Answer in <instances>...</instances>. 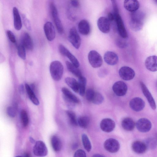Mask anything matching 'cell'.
Listing matches in <instances>:
<instances>
[{"label":"cell","mask_w":157,"mask_h":157,"mask_svg":"<svg viewBox=\"0 0 157 157\" xmlns=\"http://www.w3.org/2000/svg\"><path fill=\"white\" fill-rule=\"evenodd\" d=\"M51 76L55 81H58L62 78L63 72V67L59 61L56 60L52 62L50 66Z\"/></svg>","instance_id":"1"},{"label":"cell","mask_w":157,"mask_h":157,"mask_svg":"<svg viewBox=\"0 0 157 157\" xmlns=\"http://www.w3.org/2000/svg\"><path fill=\"white\" fill-rule=\"evenodd\" d=\"M51 12L55 25L59 33L62 34L64 31L63 25L59 16L57 9L53 2L50 5Z\"/></svg>","instance_id":"2"},{"label":"cell","mask_w":157,"mask_h":157,"mask_svg":"<svg viewBox=\"0 0 157 157\" xmlns=\"http://www.w3.org/2000/svg\"><path fill=\"white\" fill-rule=\"evenodd\" d=\"M88 59L90 64L94 68L101 67L103 63L101 56L95 50H91L89 52L88 55Z\"/></svg>","instance_id":"3"},{"label":"cell","mask_w":157,"mask_h":157,"mask_svg":"<svg viewBox=\"0 0 157 157\" xmlns=\"http://www.w3.org/2000/svg\"><path fill=\"white\" fill-rule=\"evenodd\" d=\"M68 39L75 48L78 49L79 48L81 44V39L75 27H73L70 29Z\"/></svg>","instance_id":"4"},{"label":"cell","mask_w":157,"mask_h":157,"mask_svg":"<svg viewBox=\"0 0 157 157\" xmlns=\"http://www.w3.org/2000/svg\"><path fill=\"white\" fill-rule=\"evenodd\" d=\"M33 153L37 156L44 157L47 155L48 150L44 143L41 140L36 142L33 147Z\"/></svg>","instance_id":"5"},{"label":"cell","mask_w":157,"mask_h":157,"mask_svg":"<svg viewBox=\"0 0 157 157\" xmlns=\"http://www.w3.org/2000/svg\"><path fill=\"white\" fill-rule=\"evenodd\" d=\"M104 146L105 149L108 152L114 153L118 151L120 149V145L117 140L110 138L105 141Z\"/></svg>","instance_id":"6"},{"label":"cell","mask_w":157,"mask_h":157,"mask_svg":"<svg viewBox=\"0 0 157 157\" xmlns=\"http://www.w3.org/2000/svg\"><path fill=\"white\" fill-rule=\"evenodd\" d=\"M119 74L121 78L125 81H129L132 79L135 75L133 69L127 66L121 67L119 71Z\"/></svg>","instance_id":"7"},{"label":"cell","mask_w":157,"mask_h":157,"mask_svg":"<svg viewBox=\"0 0 157 157\" xmlns=\"http://www.w3.org/2000/svg\"><path fill=\"white\" fill-rule=\"evenodd\" d=\"M114 16L118 34L121 37L126 39L128 36V33L121 16L119 14L114 15Z\"/></svg>","instance_id":"8"},{"label":"cell","mask_w":157,"mask_h":157,"mask_svg":"<svg viewBox=\"0 0 157 157\" xmlns=\"http://www.w3.org/2000/svg\"><path fill=\"white\" fill-rule=\"evenodd\" d=\"M136 125L138 130L142 132H149L152 127L151 121L146 118H141L138 120Z\"/></svg>","instance_id":"9"},{"label":"cell","mask_w":157,"mask_h":157,"mask_svg":"<svg viewBox=\"0 0 157 157\" xmlns=\"http://www.w3.org/2000/svg\"><path fill=\"white\" fill-rule=\"evenodd\" d=\"M58 49L61 54L68 58L73 64L77 67H79L80 64L78 60L63 45L59 44Z\"/></svg>","instance_id":"10"},{"label":"cell","mask_w":157,"mask_h":157,"mask_svg":"<svg viewBox=\"0 0 157 157\" xmlns=\"http://www.w3.org/2000/svg\"><path fill=\"white\" fill-rule=\"evenodd\" d=\"M112 89L115 94L118 96L125 95L127 92L128 87L126 84L122 81H118L113 85Z\"/></svg>","instance_id":"11"},{"label":"cell","mask_w":157,"mask_h":157,"mask_svg":"<svg viewBox=\"0 0 157 157\" xmlns=\"http://www.w3.org/2000/svg\"><path fill=\"white\" fill-rule=\"evenodd\" d=\"M110 21L107 18L101 17L98 20L97 24L99 30L104 33H109L110 29Z\"/></svg>","instance_id":"12"},{"label":"cell","mask_w":157,"mask_h":157,"mask_svg":"<svg viewBox=\"0 0 157 157\" xmlns=\"http://www.w3.org/2000/svg\"><path fill=\"white\" fill-rule=\"evenodd\" d=\"M44 30L46 36L49 41H52L55 39L56 33L55 27L51 22L48 21L44 25Z\"/></svg>","instance_id":"13"},{"label":"cell","mask_w":157,"mask_h":157,"mask_svg":"<svg viewBox=\"0 0 157 157\" xmlns=\"http://www.w3.org/2000/svg\"><path fill=\"white\" fill-rule=\"evenodd\" d=\"M61 91L64 98L68 103L72 104H78L79 103V99L67 88L62 87Z\"/></svg>","instance_id":"14"},{"label":"cell","mask_w":157,"mask_h":157,"mask_svg":"<svg viewBox=\"0 0 157 157\" xmlns=\"http://www.w3.org/2000/svg\"><path fill=\"white\" fill-rule=\"evenodd\" d=\"M129 104L131 108L136 112L141 111L145 105V103L144 100L141 98L137 97L132 99Z\"/></svg>","instance_id":"15"},{"label":"cell","mask_w":157,"mask_h":157,"mask_svg":"<svg viewBox=\"0 0 157 157\" xmlns=\"http://www.w3.org/2000/svg\"><path fill=\"white\" fill-rule=\"evenodd\" d=\"M115 127V122L112 119L109 118L103 119L101 121L100 127L103 131L109 132L113 131Z\"/></svg>","instance_id":"16"},{"label":"cell","mask_w":157,"mask_h":157,"mask_svg":"<svg viewBox=\"0 0 157 157\" xmlns=\"http://www.w3.org/2000/svg\"><path fill=\"white\" fill-rule=\"evenodd\" d=\"M140 85L142 92L147 100L151 108L153 110H155L156 108V104L152 94L144 83L141 82Z\"/></svg>","instance_id":"17"},{"label":"cell","mask_w":157,"mask_h":157,"mask_svg":"<svg viewBox=\"0 0 157 157\" xmlns=\"http://www.w3.org/2000/svg\"><path fill=\"white\" fill-rule=\"evenodd\" d=\"M145 64L148 70L152 72L157 71V56H151L147 57Z\"/></svg>","instance_id":"18"},{"label":"cell","mask_w":157,"mask_h":157,"mask_svg":"<svg viewBox=\"0 0 157 157\" xmlns=\"http://www.w3.org/2000/svg\"><path fill=\"white\" fill-rule=\"evenodd\" d=\"M104 59L108 65H114L118 62V57L115 53L112 51H107L104 54Z\"/></svg>","instance_id":"19"},{"label":"cell","mask_w":157,"mask_h":157,"mask_svg":"<svg viewBox=\"0 0 157 157\" xmlns=\"http://www.w3.org/2000/svg\"><path fill=\"white\" fill-rule=\"evenodd\" d=\"M21 43L28 50H32L33 48L32 40L30 35L27 33H24L22 34L21 37Z\"/></svg>","instance_id":"20"},{"label":"cell","mask_w":157,"mask_h":157,"mask_svg":"<svg viewBox=\"0 0 157 157\" xmlns=\"http://www.w3.org/2000/svg\"><path fill=\"white\" fill-rule=\"evenodd\" d=\"M78 29L81 34L86 36L90 33V27L89 22L86 20H81L78 24Z\"/></svg>","instance_id":"21"},{"label":"cell","mask_w":157,"mask_h":157,"mask_svg":"<svg viewBox=\"0 0 157 157\" xmlns=\"http://www.w3.org/2000/svg\"><path fill=\"white\" fill-rule=\"evenodd\" d=\"M132 148L134 152L139 154L145 153L147 148L145 143L137 140L132 143Z\"/></svg>","instance_id":"22"},{"label":"cell","mask_w":157,"mask_h":157,"mask_svg":"<svg viewBox=\"0 0 157 157\" xmlns=\"http://www.w3.org/2000/svg\"><path fill=\"white\" fill-rule=\"evenodd\" d=\"M124 6L126 10L132 12L138 10L140 4L137 0H124Z\"/></svg>","instance_id":"23"},{"label":"cell","mask_w":157,"mask_h":157,"mask_svg":"<svg viewBox=\"0 0 157 157\" xmlns=\"http://www.w3.org/2000/svg\"><path fill=\"white\" fill-rule=\"evenodd\" d=\"M13 13L14 28L17 30H20L22 27L21 19L18 9L15 7L13 8Z\"/></svg>","instance_id":"24"},{"label":"cell","mask_w":157,"mask_h":157,"mask_svg":"<svg viewBox=\"0 0 157 157\" xmlns=\"http://www.w3.org/2000/svg\"><path fill=\"white\" fill-rule=\"evenodd\" d=\"M135 123L132 119L130 117H126L123 119L121 122L122 128L127 131L133 130L135 126Z\"/></svg>","instance_id":"25"},{"label":"cell","mask_w":157,"mask_h":157,"mask_svg":"<svg viewBox=\"0 0 157 157\" xmlns=\"http://www.w3.org/2000/svg\"><path fill=\"white\" fill-rule=\"evenodd\" d=\"M51 142L52 147L55 151H59L61 149L62 144L60 138L56 135L52 136Z\"/></svg>","instance_id":"26"},{"label":"cell","mask_w":157,"mask_h":157,"mask_svg":"<svg viewBox=\"0 0 157 157\" xmlns=\"http://www.w3.org/2000/svg\"><path fill=\"white\" fill-rule=\"evenodd\" d=\"M25 86L28 96L31 101L36 105H39V101L35 94L34 90L31 88L30 85L28 84H25Z\"/></svg>","instance_id":"27"},{"label":"cell","mask_w":157,"mask_h":157,"mask_svg":"<svg viewBox=\"0 0 157 157\" xmlns=\"http://www.w3.org/2000/svg\"><path fill=\"white\" fill-rule=\"evenodd\" d=\"M66 64L68 70L75 76L78 78L82 76L80 70L71 62L66 61Z\"/></svg>","instance_id":"28"},{"label":"cell","mask_w":157,"mask_h":157,"mask_svg":"<svg viewBox=\"0 0 157 157\" xmlns=\"http://www.w3.org/2000/svg\"><path fill=\"white\" fill-rule=\"evenodd\" d=\"M65 83L74 91L78 92L79 86L78 82L74 78L70 77L66 78L65 79Z\"/></svg>","instance_id":"29"},{"label":"cell","mask_w":157,"mask_h":157,"mask_svg":"<svg viewBox=\"0 0 157 157\" xmlns=\"http://www.w3.org/2000/svg\"><path fill=\"white\" fill-rule=\"evenodd\" d=\"M145 17V14L141 11L136 10L131 12L130 19L144 22Z\"/></svg>","instance_id":"30"},{"label":"cell","mask_w":157,"mask_h":157,"mask_svg":"<svg viewBox=\"0 0 157 157\" xmlns=\"http://www.w3.org/2000/svg\"><path fill=\"white\" fill-rule=\"evenodd\" d=\"M79 86L78 92L81 96H83L85 92L86 87V79L82 75L78 78Z\"/></svg>","instance_id":"31"},{"label":"cell","mask_w":157,"mask_h":157,"mask_svg":"<svg viewBox=\"0 0 157 157\" xmlns=\"http://www.w3.org/2000/svg\"><path fill=\"white\" fill-rule=\"evenodd\" d=\"M144 22L130 19L129 25L131 29L134 31L140 30L143 28Z\"/></svg>","instance_id":"32"},{"label":"cell","mask_w":157,"mask_h":157,"mask_svg":"<svg viewBox=\"0 0 157 157\" xmlns=\"http://www.w3.org/2000/svg\"><path fill=\"white\" fill-rule=\"evenodd\" d=\"M78 124L81 127L86 128L88 126L90 123L89 118L86 116H81L77 120Z\"/></svg>","instance_id":"33"},{"label":"cell","mask_w":157,"mask_h":157,"mask_svg":"<svg viewBox=\"0 0 157 157\" xmlns=\"http://www.w3.org/2000/svg\"><path fill=\"white\" fill-rule=\"evenodd\" d=\"M82 139L83 146L88 152H90L92 148L90 141L86 134H83L82 136Z\"/></svg>","instance_id":"34"},{"label":"cell","mask_w":157,"mask_h":157,"mask_svg":"<svg viewBox=\"0 0 157 157\" xmlns=\"http://www.w3.org/2000/svg\"><path fill=\"white\" fill-rule=\"evenodd\" d=\"M66 113L68 117L71 124L73 126H77L78 124L77 120L75 113L71 110H67Z\"/></svg>","instance_id":"35"},{"label":"cell","mask_w":157,"mask_h":157,"mask_svg":"<svg viewBox=\"0 0 157 157\" xmlns=\"http://www.w3.org/2000/svg\"><path fill=\"white\" fill-rule=\"evenodd\" d=\"M147 148L151 149H155L157 145V141L154 139L152 138H147L145 142Z\"/></svg>","instance_id":"36"},{"label":"cell","mask_w":157,"mask_h":157,"mask_svg":"<svg viewBox=\"0 0 157 157\" xmlns=\"http://www.w3.org/2000/svg\"><path fill=\"white\" fill-rule=\"evenodd\" d=\"M21 118L24 126L26 127L27 126L29 123V119L28 113L24 109L22 110L21 111Z\"/></svg>","instance_id":"37"},{"label":"cell","mask_w":157,"mask_h":157,"mask_svg":"<svg viewBox=\"0 0 157 157\" xmlns=\"http://www.w3.org/2000/svg\"><path fill=\"white\" fill-rule=\"evenodd\" d=\"M25 48L21 43L17 46V54L21 59L25 60L26 58Z\"/></svg>","instance_id":"38"},{"label":"cell","mask_w":157,"mask_h":157,"mask_svg":"<svg viewBox=\"0 0 157 157\" xmlns=\"http://www.w3.org/2000/svg\"><path fill=\"white\" fill-rule=\"evenodd\" d=\"M103 100V96L99 92H95L91 102L95 104L99 105L101 104Z\"/></svg>","instance_id":"39"},{"label":"cell","mask_w":157,"mask_h":157,"mask_svg":"<svg viewBox=\"0 0 157 157\" xmlns=\"http://www.w3.org/2000/svg\"><path fill=\"white\" fill-rule=\"evenodd\" d=\"M95 91L92 88L88 89L86 93V98L89 102H92Z\"/></svg>","instance_id":"40"},{"label":"cell","mask_w":157,"mask_h":157,"mask_svg":"<svg viewBox=\"0 0 157 157\" xmlns=\"http://www.w3.org/2000/svg\"><path fill=\"white\" fill-rule=\"evenodd\" d=\"M22 18L23 23L26 28L29 30H30L31 29V25L29 20L24 14H22Z\"/></svg>","instance_id":"41"},{"label":"cell","mask_w":157,"mask_h":157,"mask_svg":"<svg viewBox=\"0 0 157 157\" xmlns=\"http://www.w3.org/2000/svg\"><path fill=\"white\" fill-rule=\"evenodd\" d=\"M112 5L113 14L114 15L119 14V11L117 4L116 0H111Z\"/></svg>","instance_id":"42"},{"label":"cell","mask_w":157,"mask_h":157,"mask_svg":"<svg viewBox=\"0 0 157 157\" xmlns=\"http://www.w3.org/2000/svg\"><path fill=\"white\" fill-rule=\"evenodd\" d=\"M7 113L8 116L11 117H14L16 115L15 109L12 106H9L7 108Z\"/></svg>","instance_id":"43"},{"label":"cell","mask_w":157,"mask_h":157,"mask_svg":"<svg viewBox=\"0 0 157 157\" xmlns=\"http://www.w3.org/2000/svg\"><path fill=\"white\" fill-rule=\"evenodd\" d=\"M124 39L121 38V39H119L117 40L116 44L119 47L123 48L125 47L127 45V43L124 40Z\"/></svg>","instance_id":"44"},{"label":"cell","mask_w":157,"mask_h":157,"mask_svg":"<svg viewBox=\"0 0 157 157\" xmlns=\"http://www.w3.org/2000/svg\"><path fill=\"white\" fill-rule=\"evenodd\" d=\"M86 154L85 151L82 149H79L75 153L74 157H86Z\"/></svg>","instance_id":"45"},{"label":"cell","mask_w":157,"mask_h":157,"mask_svg":"<svg viewBox=\"0 0 157 157\" xmlns=\"http://www.w3.org/2000/svg\"><path fill=\"white\" fill-rule=\"evenodd\" d=\"M8 38L13 43H15L16 40L15 36L13 33L10 30H8L6 32Z\"/></svg>","instance_id":"46"},{"label":"cell","mask_w":157,"mask_h":157,"mask_svg":"<svg viewBox=\"0 0 157 157\" xmlns=\"http://www.w3.org/2000/svg\"><path fill=\"white\" fill-rule=\"evenodd\" d=\"M107 71L105 69L101 70L98 72V75L101 77H103L107 74Z\"/></svg>","instance_id":"47"},{"label":"cell","mask_w":157,"mask_h":157,"mask_svg":"<svg viewBox=\"0 0 157 157\" xmlns=\"http://www.w3.org/2000/svg\"><path fill=\"white\" fill-rule=\"evenodd\" d=\"M71 5L75 8L78 7L79 5V2L78 0H71Z\"/></svg>","instance_id":"48"},{"label":"cell","mask_w":157,"mask_h":157,"mask_svg":"<svg viewBox=\"0 0 157 157\" xmlns=\"http://www.w3.org/2000/svg\"><path fill=\"white\" fill-rule=\"evenodd\" d=\"M108 19L110 21H115V16L111 12H109L108 13Z\"/></svg>","instance_id":"49"},{"label":"cell","mask_w":157,"mask_h":157,"mask_svg":"<svg viewBox=\"0 0 157 157\" xmlns=\"http://www.w3.org/2000/svg\"><path fill=\"white\" fill-rule=\"evenodd\" d=\"M29 140L30 142L32 144H35L36 143L35 140L32 137H29Z\"/></svg>","instance_id":"50"},{"label":"cell","mask_w":157,"mask_h":157,"mask_svg":"<svg viewBox=\"0 0 157 157\" xmlns=\"http://www.w3.org/2000/svg\"><path fill=\"white\" fill-rule=\"evenodd\" d=\"M24 86L22 84L20 85L19 86L20 91L21 93H23L24 91Z\"/></svg>","instance_id":"51"},{"label":"cell","mask_w":157,"mask_h":157,"mask_svg":"<svg viewBox=\"0 0 157 157\" xmlns=\"http://www.w3.org/2000/svg\"><path fill=\"white\" fill-rule=\"evenodd\" d=\"M93 157H104V155H101V154H95L93 156Z\"/></svg>","instance_id":"52"},{"label":"cell","mask_w":157,"mask_h":157,"mask_svg":"<svg viewBox=\"0 0 157 157\" xmlns=\"http://www.w3.org/2000/svg\"><path fill=\"white\" fill-rule=\"evenodd\" d=\"M24 155V156H25V157H30L31 156L30 154H28V153H26Z\"/></svg>","instance_id":"53"},{"label":"cell","mask_w":157,"mask_h":157,"mask_svg":"<svg viewBox=\"0 0 157 157\" xmlns=\"http://www.w3.org/2000/svg\"><path fill=\"white\" fill-rule=\"evenodd\" d=\"M155 2L157 3V0H154Z\"/></svg>","instance_id":"54"},{"label":"cell","mask_w":157,"mask_h":157,"mask_svg":"<svg viewBox=\"0 0 157 157\" xmlns=\"http://www.w3.org/2000/svg\"><path fill=\"white\" fill-rule=\"evenodd\" d=\"M156 138H157V136H156Z\"/></svg>","instance_id":"55"}]
</instances>
